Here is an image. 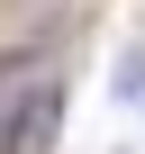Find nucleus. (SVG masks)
<instances>
[{"instance_id": "obj_1", "label": "nucleus", "mask_w": 145, "mask_h": 154, "mask_svg": "<svg viewBox=\"0 0 145 154\" xmlns=\"http://www.w3.org/2000/svg\"><path fill=\"white\" fill-rule=\"evenodd\" d=\"M54 136H63V91L54 82H36L9 118H0V154H54Z\"/></svg>"}, {"instance_id": "obj_2", "label": "nucleus", "mask_w": 145, "mask_h": 154, "mask_svg": "<svg viewBox=\"0 0 145 154\" xmlns=\"http://www.w3.org/2000/svg\"><path fill=\"white\" fill-rule=\"evenodd\" d=\"M36 72H45V45H0V118L36 91Z\"/></svg>"}, {"instance_id": "obj_3", "label": "nucleus", "mask_w": 145, "mask_h": 154, "mask_svg": "<svg viewBox=\"0 0 145 154\" xmlns=\"http://www.w3.org/2000/svg\"><path fill=\"white\" fill-rule=\"evenodd\" d=\"M118 100H145V36H136L127 63H118Z\"/></svg>"}]
</instances>
